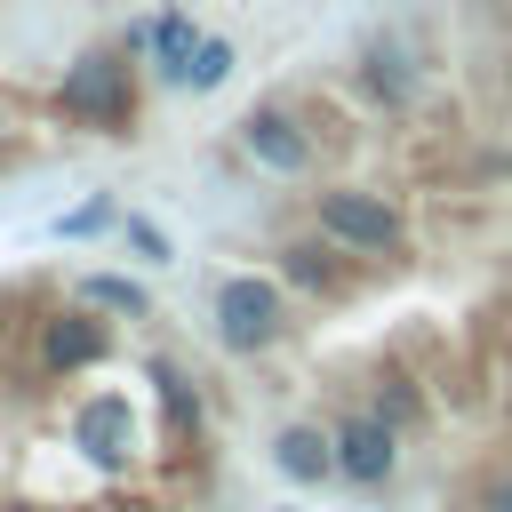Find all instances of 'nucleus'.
Wrapping results in <instances>:
<instances>
[{
  "label": "nucleus",
  "instance_id": "obj_11",
  "mask_svg": "<svg viewBox=\"0 0 512 512\" xmlns=\"http://www.w3.org/2000/svg\"><path fill=\"white\" fill-rule=\"evenodd\" d=\"M368 408H376V416H392L400 432L424 416V408H416V392H408V376H376V400H368Z\"/></svg>",
  "mask_w": 512,
  "mask_h": 512
},
{
  "label": "nucleus",
  "instance_id": "obj_16",
  "mask_svg": "<svg viewBox=\"0 0 512 512\" xmlns=\"http://www.w3.org/2000/svg\"><path fill=\"white\" fill-rule=\"evenodd\" d=\"M472 512H512V480H496V488H488V496H480Z\"/></svg>",
  "mask_w": 512,
  "mask_h": 512
},
{
  "label": "nucleus",
  "instance_id": "obj_5",
  "mask_svg": "<svg viewBox=\"0 0 512 512\" xmlns=\"http://www.w3.org/2000/svg\"><path fill=\"white\" fill-rule=\"evenodd\" d=\"M240 144H248V160L272 168V176H312V136L296 128L288 104H248V112H240Z\"/></svg>",
  "mask_w": 512,
  "mask_h": 512
},
{
  "label": "nucleus",
  "instance_id": "obj_10",
  "mask_svg": "<svg viewBox=\"0 0 512 512\" xmlns=\"http://www.w3.org/2000/svg\"><path fill=\"white\" fill-rule=\"evenodd\" d=\"M80 296H88V304H104V312H128V320H144V312H152L144 280H128V272H88V280H80Z\"/></svg>",
  "mask_w": 512,
  "mask_h": 512
},
{
  "label": "nucleus",
  "instance_id": "obj_8",
  "mask_svg": "<svg viewBox=\"0 0 512 512\" xmlns=\"http://www.w3.org/2000/svg\"><path fill=\"white\" fill-rule=\"evenodd\" d=\"M152 56H160V72H168V80H184V72H192L200 40H192V16H184V8L152 16Z\"/></svg>",
  "mask_w": 512,
  "mask_h": 512
},
{
  "label": "nucleus",
  "instance_id": "obj_7",
  "mask_svg": "<svg viewBox=\"0 0 512 512\" xmlns=\"http://www.w3.org/2000/svg\"><path fill=\"white\" fill-rule=\"evenodd\" d=\"M88 360H104V328L88 320V312H56L48 328H40V368H88Z\"/></svg>",
  "mask_w": 512,
  "mask_h": 512
},
{
  "label": "nucleus",
  "instance_id": "obj_15",
  "mask_svg": "<svg viewBox=\"0 0 512 512\" xmlns=\"http://www.w3.org/2000/svg\"><path fill=\"white\" fill-rule=\"evenodd\" d=\"M104 216H112V200H88V208H72V216H64V224H56V232H96V224H104Z\"/></svg>",
  "mask_w": 512,
  "mask_h": 512
},
{
  "label": "nucleus",
  "instance_id": "obj_12",
  "mask_svg": "<svg viewBox=\"0 0 512 512\" xmlns=\"http://www.w3.org/2000/svg\"><path fill=\"white\" fill-rule=\"evenodd\" d=\"M368 88L392 96V104L408 96V64H400V48H368Z\"/></svg>",
  "mask_w": 512,
  "mask_h": 512
},
{
  "label": "nucleus",
  "instance_id": "obj_13",
  "mask_svg": "<svg viewBox=\"0 0 512 512\" xmlns=\"http://www.w3.org/2000/svg\"><path fill=\"white\" fill-rule=\"evenodd\" d=\"M232 72V48L224 40H200V56H192V72H184V88H216Z\"/></svg>",
  "mask_w": 512,
  "mask_h": 512
},
{
  "label": "nucleus",
  "instance_id": "obj_1",
  "mask_svg": "<svg viewBox=\"0 0 512 512\" xmlns=\"http://www.w3.org/2000/svg\"><path fill=\"white\" fill-rule=\"evenodd\" d=\"M128 56H136V48H96V56H80V64L64 72V88H56L64 120H88V128H128V120H136V80H128Z\"/></svg>",
  "mask_w": 512,
  "mask_h": 512
},
{
  "label": "nucleus",
  "instance_id": "obj_4",
  "mask_svg": "<svg viewBox=\"0 0 512 512\" xmlns=\"http://www.w3.org/2000/svg\"><path fill=\"white\" fill-rule=\"evenodd\" d=\"M216 328H224L232 352H264V344L280 336V288L256 280V272L224 280V288H216Z\"/></svg>",
  "mask_w": 512,
  "mask_h": 512
},
{
  "label": "nucleus",
  "instance_id": "obj_3",
  "mask_svg": "<svg viewBox=\"0 0 512 512\" xmlns=\"http://www.w3.org/2000/svg\"><path fill=\"white\" fill-rule=\"evenodd\" d=\"M392 464H400V424H392V416H376V408L336 416V480H352V488H384Z\"/></svg>",
  "mask_w": 512,
  "mask_h": 512
},
{
  "label": "nucleus",
  "instance_id": "obj_9",
  "mask_svg": "<svg viewBox=\"0 0 512 512\" xmlns=\"http://www.w3.org/2000/svg\"><path fill=\"white\" fill-rule=\"evenodd\" d=\"M280 272H288L296 288H320V296H336V288H344V272H336V248H320V240H296V248H280Z\"/></svg>",
  "mask_w": 512,
  "mask_h": 512
},
{
  "label": "nucleus",
  "instance_id": "obj_6",
  "mask_svg": "<svg viewBox=\"0 0 512 512\" xmlns=\"http://www.w3.org/2000/svg\"><path fill=\"white\" fill-rule=\"evenodd\" d=\"M272 464H280L296 488H320V480H336V432H320V424H288V432L272 440Z\"/></svg>",
  "mask_w": 512,
  "mask_h": 512
},
{
  "label": "nucleus",
  "instance_id": "obj_2",
  "mask_svg": "<svg viewBox=\"0 0 512 512\" xmlns=\"http://www.w3.org/2000/svg\"><path fill=\"white\" fill-rule=\"evenodd\" d=\"M312 216H320V240H336L344 256H400L408 248L400 208L376 192H312Z\"/></svg>",
  "mask_w": 512,
  "mask_h": 512
},
{
  "label": "nucleus",
  "instance_id": "obj_14",
  "mask_svg": "<svg viewBox=\"0 0 512 512\" xmlns=\"http://www.w3.org/2000/svg\"><path fill=\"white\" fill-rule=\"evenodd\" d=\"M120 232H128V248H136V256H152V264H168V232H160L152 216H128Z\"/></svg>",
  "mask_w": 512,
  "mask_h": 512
}]
</instances>
